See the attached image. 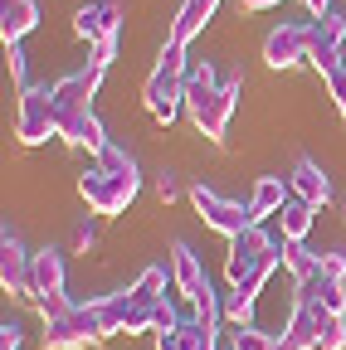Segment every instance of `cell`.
<instances>
[{
  "label": "cell",
  "mask_w": 346,
  "mask_h": 350,
  "mask_svg": "<svg viewBox=\"0 0 346 350\" xmlns=\"http://www.w3.org/2000/svg\"><path fill=\"white\" fill-rule=\"evenodd\" d=\"M288 190H293V200L312 204V209H322V204L332 200V180L322 175V165H317V161H308V156H302V161L293 165V175H288Z\"/></svg>",
  "instance_id": "16"
},
{
  "label": "cell",
  "mask_w": 346,
  "mask_h": 350,
  "mask_svg": "<svg viewBox=\"0 0 346 350\" xmlns=\"http://www.w3.org/2000/svg\"><path fill=\"white\" fill-rule=\"evenodd\" d=\"M0 350H20V345H0Z\"/></svg>",
  "instance_id": "43"
},
{
  "label": "cell",
  "mask_w": 346,
  "mask_h": 350,
  "mask_svg": "<svg viewBox=\"0 0 346 350\" xmlns=\"http://www.w3.org/2000/svg\"><path fill=\"white\" fill-rule=\"evenodd\" d=\"M214 5H220V0H186L181 15H176V25H171V44H190V39L210 25Z\"/></svg>",
  "instance_id": "21"
},
{
  "label": "cell",
  "mask_w": 346,
  "mask_h": 350,
  "mask_svg": "<svg viewBox=\"0 0 346 350\" xmlns=\"http://www.w3.org/2000/svg\"><path fill=\"white\" fill-rule=\"evenodd\" d=\"M341 49H346V15L327 10L317 25H312V49H308V64L317 73H332L341 68Z\"/></svg>",
  "instance_id": "9"
},
{
  "label": "cell",
  "mask_w": 346,
  "mask_h": 350,
  "mask_svg": "<svg viewBox=\"0 0 346 350\" xmlns=\"http://www.w3.org/2000/svg\"><path fill=\"white\" fill-rule=\"evenodd\" d=\"M278 224H283V243H293V239H308V234H312V204L288 200V204L278 209Z\"/></svg>",
  "instance_id": "24"
},
{
  "label": "cell",
  "mask_w": 346,
  "mask_h": 350,
  "mask_svg": "<svg viewBox=\"0 0 346 350\" xmlns=\"http://www.w3.org/2000/svg\"><path fill=\"white\" fill-rule=\"evenodd\" d=\"M34 306H39V317H45V326L49 321H59V317H69L73 312V301L64 297V292H49V297H34Z\"/></svg>",
  "instance_id": "30"
},
{
  "label": "cell",
  "mask_w": 346,
  "mask_h": 350,
  "mask_svg": "<svg viewBox=\"0 0 346 350\" xmlns=\"http://www.w3.org/2000/svg\"><path fill=\"white\" fill-rule=\"evenodd\" d=\"M64 292V253L59 248H39L34 253V297Z\"/></svg>",
  "instance_id": "22"
},
{
  "label": "cell",
  "mask_w": 346,
  "mask_h": 350,
  "mask_svg": "<svg viewBox=\"0 0 346 350\" xmlns=\"http://www.w3.org/2000/svg\"><path fill=\"white\" fill-rule=\"evenodd\" d=\"M34 25H39V5H34V0H0V39H5V44H20Z\"/></svg>",
  "instance_id": "20"
},
{
  "label": "cell",
  "mask_w": 346,
  "mask_h": 350,
  "mask_svg": "<svg viewBox=\"0 0 346 350\" xmlns=\"http://www.w3.org/2000/svg\"><path fill=\"white\" fill-rule=\"evenodd\" d=\"M186 83H190L186 44H166L161 59H156V68H151V78H147V88H142V103H147V112H151L161 126H171V122H176V112L186 107Z\"/></svg>",
  "instance_id": "3"
},
{
  "label": "cell",
  "mask_w": 346,
  "mask_h": 350,
  "mask_svg": "<svg viewBox=\"0 0 346 350\" xmlns=\"http://www.w3.org/2000/svg\"><path fill=\"white\" fill-rule=\"evenodd\" d=\"M103 64H88V68H73V73H64L49 93H54V107L59 112H78V107H93V98H98V88H103Z\"/></svg>",
  "instance_id": "11"
},
{
  "label": "cell",
  "mask_w": 346,
  "mask_h": 350,
  "mask_svg": "<svg viewBox=\"0 0 346 350\" xmlns=\"http://www.w3.org/2000/svg\"><path fill=\"white\" fill-rule=\"evenodd\" d=\"M0 345H20V326H15V321L0 326Z\"/></svg>",
  "instance_id": "41"
},
{
  "label": "cell",
  "mask_w": 346,
  "mask_h": 350,
  "mask_svg": "<svg viewBox=\"0 0 346 350\" xmlns=\"http://www.w3.org/2000/svg\"><path fill=\"white\" fill-rule=\"evenodd\" d=\"M214 336H220V331L205 326V321H195V317L181 321V340H186V350H220V345H214Z\"/></svg>",
  "instance_id": "28"
},
{
  "label": "cell",
  "mask_w": 346,
  "mask_h": 350,
  "mask_svg": "<svg viewBox=\"0 0 346 350\" xmlns=\"http://www.w3.org/2000/svg\"><path fill=\"white\" fill-rule=\"evenodd\" d=\"M171 287H176L186 301H195V297L210 287V273L200 268V258L190 253V243H176V248H171Z\"/></svg>",
  "instance_id": "15"
},
{
  "label": "cell",
  "mask_w": 346,
  "mask_h": 350,
  "mask_svg": "<svg viewBox=\"0 0 346 350\" xmlns=\"http://www.w3.org/2000/svg\"><path fill=\"white\" fill-rule=\"evenodd\" d=\"M322 306H312V301H297V312L288 317V326H283V340H278V350H312L317 345V331H322Z\"/></svg>",
  "instance_id": "17"
},
{
  "label": "cell",
  "mask_w": 346,
  "mask_h": 350,
  "mask_svg": "<svg viewBox=\"0 0 346 350\" xmlns=\"http://www.w3.org/2000/svg\"><path fill=\"white\" fill-rule=\"evenodd\" d=\"M230 350H278V340H273L264 326H234Z\"/></svg>",
  "instance_id": "27"
},
{
  "label": "cell",
  "mask_w": 346,
  "mask_h": 350,
  "mask_svg": "<svg viewBox=\"0 0 346 350\" xmlns=\"http://www.w3.org/2000/svg\"><path fill=\"white\" fill-rule=\"evenodd\" d=\"M78 195L88 200V209H93V214H122L127 204L137 200V190L127 185V180H117L112 170H103V165L78 175Z\"/></svg>",
  "instance_id": "7"
},
{
  "label": "cell",
  "mask_w": 346,
  "mask_h": 350,
  "mask_svg": "<svg viewBox=\"0 0 346 350\" xmlns=\"http://www.w3.org/2000/svg\"><path fill=\"white\" fill-rule=\"evenodd\" d=\"M156 350H186L181 331H156Z\"/></svg>",
  "instance_id": "38"
},
{
  "label": "cell",
  "mask_w": 346,
  "mask_h": 350,
  "mask_svg": "<svg viewBox=\"0 0 346 350\" xmlns=\"http://www.w3.org/2000/svg\"><path fill=\"white\" fill-rule=\"evenodd\" d=\"M297 301H312V306H322V312H332V317H346V282H332L317 268L308 282H297Z\"/></svg>",
  "instance_id": "18"
},
{
  "label": "cell",
  "mask_w": 346,
  "mask_h": 350,
  "mask_svg": "<svg viewBox=\"0 0 346 350\" xmlns=\"http://www.w3.org/2000/svg\"><path fill=\"white\" fill-rule=\"evenodd\" d=\"M117 25H122V5L117 0H93L73 15V34L88 39V44H103V39H117Z\"/></svg>",
  "instance_id": "13"
},
{
  "label": "cell",
  "mask_w": 346,
  "mask_h": 350,
  "mask_svg": "<svg viewBox=\"0 0 346 350\" xmlns=\"http://www.w3.org/2000/svg\"><path fill=\"white\" fill-rule=\"evenodd\" d=\"M341 345H346V317H332V312H327L312 350H341Z\"/></svg>",
  "instance_id": "29"
},
{
  "label": "cell",
  "mask_w": 346,
  "mask_h": 350,
  "mask_svg": "<svg viewBox=\"0 0 346 350\" xmlns=\"http://www.w3.org/2000/svg\"><path fill=\"white\" fill-rule=\"evenodd\" d=\"M151 331H181V312L171 301H156L151 306Z\"/></svg>",
  "instance_id": "32"
},
{
  "label": "cell",
  "mask_w": 346,
  "mask_h": 350,
  "mask_svg": "<svg viewBox=\"0 0 346 350\" xmlns=\"http://www.w3.org/2000/svg\"><path fill=\"white\" fill-rule=\"evenodd\" d=\"M278 268H283V243H273V239L264 234V224H254V229H244L239 239H230L225 278H230V287H234L239 297L258 301Z\"/></svg>",
  "instance_id": "1"
},
{
  "label": "cell",
  "mask_w": 346,
  "mask_h": 350,
  "mask_svg": "<svg viewBox=\"0 0 346 350\" xmlns=\"http://www.w3.org/2000/svg\"><path fill=\"white\" fill-rule=\"evenodd\" d=\"M98 165H103V170H112V175H117V180H127V185H132V190H142V175H137V161H132V156H127L122 146H112V142H108V146L98 151Z\"/></svg>",
  "instance_id": "25"
},
{
  "label": "cell",
  "mask_w": 346,
  "mask_h": 350,
  "mask_svg": "<svg viewBox=\"0 0 346 350\" xmlns=\"http://www.w3.org/2000/svg\"><path fill=\"white\" fill-rule=\"evenodd\" d=\"M190 204H195V214L205 219V224H210L214 234H225V239H239L244 229H254L249 204H234V200H225V195H214L210 185H195V190H190Z\"/></svg>",
  "instance_id": "6"
},
{
  "label": "cell",
  "mask_w": 346,
  "mask_h": 350,
  "mask_svg": "<svg viewBox=\"0 0 346 350\" xmlns=\"http://www.w3.org/2000/svg\"><path fill=\"white\" fill-rule=\"evenodd\" d=\"M156 195H161V204H171V200L181 195V185H176V175H171V170H161V175H156Z\"/></svg>",
  "instance_id": "36"
},
{
  "label": "cell",
  "mask_w": 346,
  "mask_h": 350,
  "mask_svg": "<svg viewBox=\"0 0 346 350\" xmlns=\"http://www.w3.org/2000/svg\"><path fill=\"white\" fill-rule=\"evenodd\" d=\"M93 243H98V234H93L88 224H78V234H73V248H78V253H88Z\"/></svg>",
  "instance_id": "39"
},
{
  "label": "cell",
  "mask_w": 346,
  "mask_h": 350,
  "mask_svg": "<svg viewBox=\"0 0 346 350\" xmlns=\"http://www.w3.org/2000/svg\"><path fill=\"white\" fill-rule=\"evenodd\" d=\"M103 336H108L103 331V312H98V301H88V306H73L69 317L45 326V350H83V345H93Z\"/></svg>",
  "instance_id": "5"
},
{
  "label": "cell",
  "mask_w": 346,
  "mask_h": 350,
  "mask_svg": "<svg viewBox=\"0 0 346 350\" xmlns=\"http://www.w3.org/2000/svg\"><path fill=\"white\" fill-rule=\"evenodd\" d=\"M98 312H103V331H108V336L151 331V306H142L132 292H108V297H98Z\"/></svg>",
  "instance_id": "8"
},
{
  "label": "cell",
  "mask_w": 346,
  "mask_h": 350,
  "mask_svg": "<svg viewBox=\"0 0 346 350\" xmlns=\"http://www.w3.org/2000/svg\"><path fill=\"white\" fill-rule=\"evenodd\" d=\"M297 5H302V10H308V15H317V20H322V15L332 10V0H297Z\"/></svg>",
  "instance_id": "40"
},
{
  "label": "cell",
  "mask_w": 346,
  "mask_h": 350,
  "mask_svg": "<svg viewBox=\"0 0 346 350\" xmlns=\"http://www.w3.org/2000/svg\"><path fill=\"white\" fill-rule=\"evenodd\" d=\"M15 137H20L25 146H39V142L59 137V107H54V93H49V88H25V93H20Z\"/></svg>",
  "instance_id": "4"
},
{
  "label": "cell",
  "mask_w": 346,
  "mask_h": 350,
  "mask_svg": "<svg viewBox=\"0 0 346 350\" xmlns=\"http://www.w3.org/2000/svg\"><path fill=\"white\" fill-rule=\"evenodd\" d=\"M322 268V253H312L302 239H293V243H283V273L293 278V282H308L312 273Z\"/></svg>",
  "instance_id": "23"
},
{
  "label": "cell",
  "mask_w": 346,
  "mask_h": 350,
  "mask_svg": "<svg viewBox=\"0 0 346 350\" xmlns=\"http://www.w3.org/2000/svg\"><path fill=\"white\" fill-rule=\"evenodd\" d=\"M269 5H278V0H244V10H269Z\"/></svg>",
  "instance_id": "42"
},
{
  "label": "cell",
  "mask_w": 346,
  "mask_h": 350,
  "mask_svg": "<svg viewBox=\"0 0 346 350\" xmlns=\"http://www.w3.org/2000/svg\"><path fill=\"white\" fill-rule=\"evenodd\" d=\"M225 321H234V326H254V301L234 292V297L225 301Z\"/></svg>",
  "instance_id": "31"
},
{
  "label": "cell",
  "mask_w": 346,
  "mask_h": 350,
  "mask_svg": "<svg viewBox=\"0 0 346 350\" xmlns=\"http://www.w3.org/2000/svg\"><path fill=\"white\" fill-rule=\"evenodd\" d=\"M322 78H327V93H332L336 112L346 117V68H332V73H322Z\"/></svg>",
  "instance_id": "34"
},
{
  "label": "cell",
  "mask_w": 346,
  "mask_h": 350,
  "mask_svg": "<svg viewBox=\"0 0 346 350\" xmlns=\"http://www.w3.org/2000/svg\"><path fill=\"white\" fill-rule=\"evenodd\" d=\"M288 200H293V190H288L283 175H264V180H254V195H249V214H254V224L273 219Z\"/></svg>",
  "instance_id": "19"
},
{
  "label": "cell",
  "mask_w": 346,
  "mask_h": 350,
  "mask_svg": "<svg viewBox=\"0 0 346 350\" xmlns=\"http://www.w3.org/2000/svg\"><path fill=\"white\" fill-rule=\"evenodd\" d=\"M142 306H156V301H166V268H142V278L127 287Z\"/></svg>",
  "instance_id": "26"
},
{
  "label": "cell",
  "mask_w": 346,
  "mask_h": 350,
  "mask_svg": "<svg viewBox=\"0 0 346 350\" xmlns=\"http://www.w3.org/2000/svg\"><path fill=\"white\" fill-rule=\"evenodd\" d=\"M59 137L69 146H83V151H103L108 146V131L98 122L93 107H78V112H59Z\"/></svg>",
  "instance_id": "14"
},
{
  "label": "cell",
  "mask_w": 346,
  "mask_h": 350,
  "mask_svg": "<svg viewBox=\"0 0 346 350\" xmlns=\"http://www.w3.org/2000/svg\"><path fill=\"white\" fill-rule=\"evenodd\" d=\"M239 93H244V83H220L210 64H190L186 112H190V122H195L200 137H210V142H220V137H225V126H230V117H234Z\"/></svg>",
  "instance_id": "2"
},
{
  "label": "cell",
  "mask_w": 346,
  "mask_h": 350,
  "mask_svg": "<svg viewBox=\"0 0 346 350\" xmlns=\"http://www.w3.org/2000/svg\"><path fill=\"white\" fill-rule=\"evenodd\" d=\"M0 287L10 297H34V253L20 248V239H0Z\"/></svg>",
  "instance_id": "12"
},
{
  "label": "cell",
  "mask_w": 346,
  "mask_h": 350,
  "mask_svg": "<svg viewBox=\"0 0 346 350\" xmlns=\"http://www.w3.org/2000/svg\"><path fill=\"white\" fill-rule=\"evenodd\" d=\"M112 59H117V39H103V44H93V64H103V68H108Z\"/></svg>",
  "instance_id": "37"
},
{
  "label": "cell",
  "mask_w": 346,
  "mask_h": 350,
  "mask_svg": "<svg viewBox=\"0 0 346 350\" xmlns=\"http://www.w3.org/2000/svg\"><path fill=\"white\" fill-rule=\"evenodd\" d=\"M341 68H346V49H341Z\"/></svg>",
  "instance_id": "44"
},
{
  "label": "cell",
  "mask_w": 346,
  "mask_h": 350,
  "mask_svg": "<svg viewBox=\"0 0 346 350\" xmlns=\"http://www.w3.org/2000/svg\"><path fill=\"white\" fill-rule=\"evenodd\" d=\"M5 49H10V78H15L20 93H25V88H29V64H25V49H20V44H5Z\"/></svg>",
  "instance_id": "33"
},
{
  "label": "cell",
  "mask_w": 346,
  "mask_h": 350,
  "mask_svg": "<svg viewBox=\"0 0 346 350\" xmlns=\"http://www.w3.org/2000/svg\"><path fill=\"white\" fill-rule=\"evenodd\" d=\"M322 273H327L332 282H346V253H341V248L322 253Z\"/></svg>",
  "instance_id": "35"
},
{
  "label": "cell",
  "mask_w": 346,
  "mask_h": 350,
  "mask_svg": "<svg viewBox=\"0 0 346 350\" xmlns=\"http://www.w3.org/2000/svg\"><path fill=\"white\" fill-rule=\"evenodd\" d=\"M312 49V25H278L264 39V64L269 68H293V64H308Z\"/></svg>",
  "instance_id": "10"
}]
</instances>
